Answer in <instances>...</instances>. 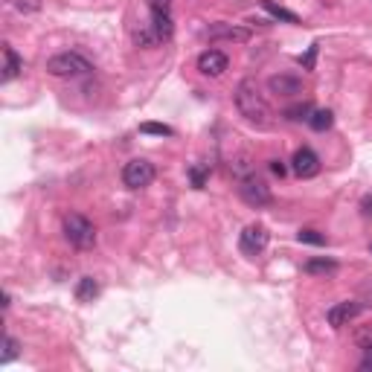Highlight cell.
Masks as SVG:
<instances>
[{"label":"cell","mask_w":372,"mask_h":372,"mask_svg":"<svg viewBox=\"0 0 372 372\" xmlns=\"http://www.w3.org/2000/svg\"><path fill=\"white\" fill-rule=\"evenodd\" d=\"M233 102H235V111H239L251 126H256V128L270 126V105H268L265 93L259 91L256 79H242L239 84H235Z\"/></svg>","instance_id":"cell-1"},{"label":"cell","mask_w":372,"mask_h":372,"mask_svg":"<svg viewBox=\"0 0 372 372\" xmlns=\"http://www.w3.org/2000/svg\"><path fill=\"white\" fill-rule=\"evenodd\" d=\"M91 70L93 65L79 53H58L53 58H47V73L56 79H79V76H88Z\"/></svg>","instance_id":"cell-2"},{"label":"cell","mask_w":372,"mask_h":372,"mask_svg":"<svg viewBox=\"0 0 372 372\" xmlns=\"http://www.w3.org/2000/svg\"><path fill=\"white\" fill-rule=\"evenodd\" d=\"M61 230H65V239L76 247V251H91L96 244V227L79 213H67L65 221H61Z\"/></svg>","instance_id":"cell-3"},{"label":"cell","mask_w":372,"mask_h":372,"mask_svg":"<svg viewBox=\"0 0 372 372\" xmlns=\"http://www.w3.org/2000/svg\"><path fill=\"white\" fill-rule=\"evenodd\" d=\"M154 175H157L154 163H148L146 157H134L126 163V169H122V183H126L128 189H146V186L154 181Z\"/></svg>","instance_id":"cell-4"},{"label":"cell","mask_w":372,"mask_h":372,"mask_svg":"<svg viewBox=\"0 0 372 372\" xmlns=\"http://www.w3.org/2000/svg\"><path fill=\"white\" fill-rule=\"evenodd\" d=\"M268 239H270L268 227L259 224V221H253V224H247V227L242 230L239 247H242V253H244L247 259H253V256H259V253H262L265 247H268Z\"/></svg>","instance_id":"cell-5"},{"label":"cell","mask_w":372,"mask_h":372,"mask_svg":"<svg viewBox=\"0 0 372 372\" xmlns=\"http://www.w3.org/2000/svg\"><path fill=\"white\" fill-rule=\"evenodd\" d=\"M239 195H242V201L247 207H268L270 204V189H268V183L262 178H256V175H247L239 181Z\"/></svg>","instance_id":"cell-6"},{"label":"cell","mask_w":372,"mask_h":372,"mask_svg":"<svg viewBox=\"0 0 372 372\" xmlns=\"http://www.w3.org/2000/svg\"><path fill=\"white\" fill-rule=\"evenodd\" d=\"M268 91L274 93V96H282V99L300 96L303 93V79L300 76H291V73H277V76L268 79Z\"/></svg>","instance_id":"cell-7"},{"label":"cell","mask_w":372,"mask_h":372,"mask_svg":"<svg viewBox=\"0 0 372 372\" xmlns=\"http://www.w3.org/2000/svg\"><path fill=\"white\" fill-rule=\"evenodd\" d=\"M291 169H294V175L297 178H314L320 175V157L312 152V148H297V154L291 160Z\"/></svg>","instance_id":"cell-8"},{"label":"cell","mask_w":372,"mask_h":372,"mask_svg":"<svg viewBox=\"0 0 372 372\" xmlns=\"http://www.w3.org/2000/svg\"><path fill=\"white\" fill-rule=\"evenodd\" d=\"M358 314H361V303L346 300V303L332 305L329 312H326V320H329V326H332V329H343V326H349Z\"/></svg>","instance_id":"cell-9"},{"label":"cell","mask_w":372,"mask_h":372,"mask_svg":"<svg viewBox=\"0 0 372 372\" xmlns=\"http://www.w3.org/2000/svg\"><path fill=\"white\" fill-rule=\"evenodd\" d=\"M230 58L221 53V49H204L201 56H198V73H204V76H221V73L227 70Z\"/></svg>","instance_id":"cell-10"},{"label":"cell","mask_w":372,"mask_h":372,"mask_svg":"<svg viewBox=\"0 0 372 372\" xmlns=\"http://www.w3.org/2000/svg\"><path fill=\"white\" fill-rule=\"evenodd\" d=\"M207 38L209 41H235V44H242V41L251 38V30L235 27V23H213V27L207 30Z\"/></svg>","instance_id":"cell-11"},{"label":"cell","mask_w":372,"mask_h":372,"mask_svg":"<svg viewBox=\"0 0 372 372\" xmlns=\"http://www.w3.org/2000/svg\"><path fill=\"white\" fill-rule=\"evenodd\" d=\"M21 70H23V58L6 44V47H3V76H0V79H3V82H12V79H18V76H21Z\"/></svg>","instance_id":"cell-12"},{"label":"cell","mask_w":372,"mask_h":372,"mask_svg":"<svg viewBox=\"0 0 372 372\" xmlns=\"http://www.w3.org/2000/svg\"><path fill=\"white\" fill-rule=\"evenodd\" d=\"M148 27L154 30L157 41H169V38H172V32H175V27H172V15H169V12H152V23H148Z\"/></svg>","instance_id":"cell-13"},{"label":"cell","mask_w":372,"mask_h":372,"mask_svg":"<svg viewBox=\"0 0 372 372\" xmlns=\"http://www.w3.org/2000/svg\"><path fill=\"white\" fill-rule=\"evenodd\" d=\"M99 294V282L93 277H82L76 282V300L79 303H93V297Z\"/></svg>","instance_id":"cell-14"},{"label":"cell","mask_w":372,"mask_h":372,"mask_svg":"<svg viewBox=\"0 0 372 372\" xmlns=\"http://www.w3.org/2000/svg\"><path fill=\"white\" fill-rule=\"evenodd\" d=\"M338 270V262L334 259H308L305 262V274H320V277H332Z\"/></svg>","instance_id":"cell-15"},{"label":"cell","mask_w":372,"mask_h":372,"mask_svg":"<svg viewBox=\"0 0 372 372\" xmlns=\"http://www.w3.org/2000/svg\"><path fill=\"white\" fill-rule=\"evenodd\" d=\"M332 122H334V114L329 108H323V111H312V117H308V126H312L314 131H326V128H332Z\"/></svg>","instance_id":"cell-16"},{"label":"cell","mask_w":372,"mask_h":372,"mask_svg":"<svg viewBox=\"0 0 372 372\" xmlns=\"http://www.w3.org/2000/svg\"><path fill=\"white\" fill-rule=\"evenodd\" d=\"M262 6L270 12V15H274L277 21H285V23H300V18L294 15V12H288V9H282V6H277L274 0H262Z\"/></svg>","instance_id":"cell-17"},{"label":"cell","mask_w":372,"mask_h":372,"mask_svg":"<svg viewBox=\"0 0 372 372\" xmlns=\"http://www.w3.org/2000/svg\"><path fill=\"white\" fill-rule=\"evenodd\" d=\"M312 117V105L303 102V105H294V108H285V119H291V122H303Z\"/></svg>","instance_id":"cell-18"},{"label":"cell","mask_w":372,"mask_h":372,"mask_svg":"<svg viewBox=\"0 0 372 372\" xmlns=\"http://www.w3.org/2000/svg\"><path fill=\"white\" fill-rule=\"evenodd\" d=\"M18 349H21V343L12 338V334H6V338H3V355H0V364H9L12 358L18 355Z\"/></svg>","instance_id":"cell-19"},{"label":"cell","mask_w":372,"mask_h":372,"mask_svg":"<svg viewBox=\"0 0 372 372\" xmlns=\"http://www.w3.org/2000/svg\"><path fill=\"white\" fill-rule=\"evenodd\" d=\"M297 242H303V244H317V247H323V244H326V235H320L317 230H300V233H297Z\"/></svg>","instance_id":"cell-20"},{"label":"cell","mask_w":372,"mask_h":372,"mask_svg":"<svg viewBox=\"0 0 372 372\" xmlns=\"http://www.w3.org/2000/svg\"><path fill=\"white\" fill-rule=\"evenodd\" d=\"M189 175H192V186H195V189H204V183H207V175H209V163L192 166V169H189Z\"/></svg>","instance_id":"cell-21"},{"label":"cell","mask_w":372,"mask_h":372,"mask_svg":"<svg viewBox=\"0 0 372 372\" xmlns=\"http://www.w3.org/2000/svg\"><path fill=\"white\" fill-rule=\"evenodd\" d=\"M140 131L143 134H157V137H172V134H175L169 126H160V122H143Z\"/></svg>","instance_id":"cell-22"},{"label":"cell","mask_w":372,"mask_h":372,"mask_svg":"<svg viewBox=\"0 0 372 372\" xmlns=\"http://www.w3.org/2000/svg\"><path fill=\"white\" fill-rule=\"evenodd\" d=\"M355 346L358 349H369L372 346V326H361L355 332Z\"/></svg>","instance_id":"cell-23"},{"label":"cell","mask_w":372,"mask_h":372,"mask_svg":"<svg viewBox=\"0 0 372 372\" xmlns=\"http://www.w3.org/2000/svg\"><path fill=\"white\" fill-rule=\"evenodd\" d=\"M134 41H137L140 47H154L157 44V35H154L152 27H148V30H140L137 35H134Z\"/></svg>","instance_id":"cell-24"},{"label":"cell","mask_w":372,"mask_h":372,"mask_svg":"<svg viewBox=\"0 0 372 372\" xmlns=\"http://www.w3.org/2000/svg\"><path fill=\"white\" fill-rule=\"evenodd\" d=\"M314 58H317V44H312V47H308V53L300 56V65H303L305 70H314Z\"/></svg>","instance_id":"cell-25"},{"label":"cell","mask_w":372,"mask_h":372,"mask_svg":"<svg viewBox=\"0 0 372 372\" xmlns=\"http://www.w3.org/2000/svg\"><path fill=\"white\" fill-rule=\"evenodd\" d=\"M148 6H152V12H169L172 0H148Z\"/></svg>","instance_id":"cell-26"},{"label":"cell","mask_w":372,"mask_h":372,"mask_svg":"<svg viewBox=\"0 0 372 372\" xmlns=\"http://www.w3.org/2000/svg\"><path fill=\"white\" fill-rule=\"evenodd\" d=\"M361 369H364V372H369V369H372V346H369V349H364V358H361Z\"/></svg>","instance_id":"cell-27"},{"label":"cell","mask_w":372,"mask_h":372,"mask_svg":"<svg viewBox=\"0 0 372 372\" xmlns=\"http://www.w3.org/2000/svg\"><path fill=\"white\" fill-rule=\"evenodd\" d=\"M270 172H274L277 178H285V166H282V160H270Z\"/></svg>","instance_id":"cell-28"},{"label":"cell","mask_w":372,"mask_h":372,"mask_svg":"<svg viewBox=\"0 0 372 372\" xmlns=\"http://www.w3.org/2000/svg\"><path fill=\"white\" fill-rule=\"evenodd\" d=\"M361 213H364L367 218L372 216V195H367V198H364V201H361Z\"/></svg>","instance_id":"cell-29"},{"label":"cell","mask_w":372,"mask_h":372,"mask_svg":"<svg viewBox=\"0 0 372 372\" xmlns=\"http://www.w3.org/2000/svg\"><path fill=\"white\" fill-rule=\"evenodd\" d=\"M369 253H372V244H369Z\"/></svg>","instance_id":"cell-30"}]
</instances>
